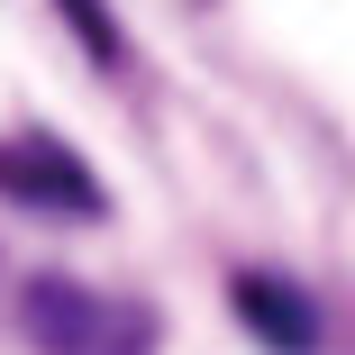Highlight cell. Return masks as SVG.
<instances>
[{
	"label": "cell",
	"instance_id": "obj_1",
	"mask_svg": "<svg viewBox=\"0 0 355 355\" xmlns=\"http://www.w3.org/2000/svg\"><path fill=\"white\" fill-rule=\"evenodd\" d=\"M19 337L37 355H155L164 310L128 301V292H101V282H73V273H37L19 292Z\"/></svg>",
	"mask_w": 355,
	"mask_h": 355
},
{
	"label": "cell",
	"instance_id": "obj_4",
	"mask_svg": "<svg viewBox=\"0 0 355 355\" xmlns=\"http://www.w3.org/2000/svg\"><path fill=\"white\" fill-rule=\"evenodd\" d=\"M55 19L92 46V64H119V19H110V0H55Z\"/></svg>",
	"mask_w": 355,
	"mask_h": 355
},
{
	"label": "cell",
	"instance_id": "obj_3",
	"mask_svg": "<svg viewBox=\"0 0 355 355\" xmlns=\"http://www.w3.org/2000/svg\"><path fill=\"white\" fill-rule=\"evenodd\" d=\"M228 301H237V319H246L255 346H273V355H319V310H310L301 282H282V273L246 264V273L228 282Z\"/></svg>",
	"mask_w": 355,
	"mask_h": 355
},
{
	"label": "cell",
	"instance_id": "obj_2",
	"mask_svg": "<svg viewBox=\"0 0 355 355\" xmlns=\"http://www.w3.org/2000/svg\"><path fill=\"white\" fill-rule=\"evenodd\" d=\"M0 200L37 209V219H101V209H110L101 173L64 146V137H46V128L0 137Z\"/></svg>",
	"mask_w": 355,
	"mask_h": 355
}]
</instances>
